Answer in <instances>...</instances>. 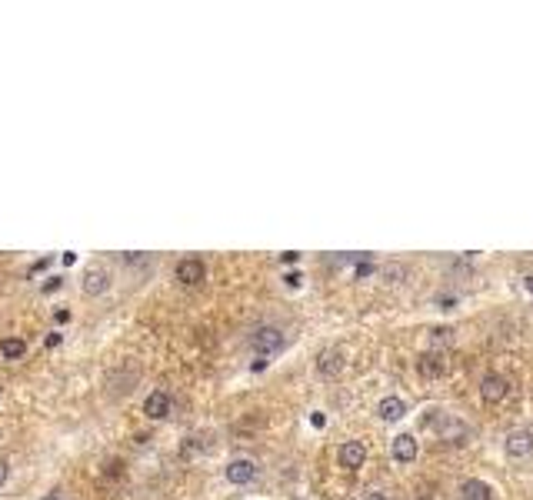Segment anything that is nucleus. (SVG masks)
<instances>
[{"instance_id": "423d86ee", "label": "nucleus", "mask_w": 533, "mask_h": 500, "mask_svg": "<svg viewBox=\"0 0 533 500\" xmlns=\"http://www.w3.org/2000/svg\"><path fill=\"white\" fill-rule=\"evenodd\" d=\"M224 477H227L230 484H250L257 477V464L250 460V457H237V460H230L227 467H224Z\"/></svg>"}, {"instance_id": "f8f14e48", "label": "nucleus", "mask_w": 533, "mask_h": 500, "mask_svg": "<svg viewBox=\"0 0 533 500\" xmlns=\"http://www.w3.org/2000/svg\"><path fill=\"white\" fill-rule=\"evenodd\" d=\"M437 427V434H440V440H447V444H463L467 440V427L454 421V417H443V424H433Z\"/></svg>"}, {"instance_id": "0eeeda50", "label": "nucleus", "mask_w": 533, "mask_h": 500, "mask_svg": "<svg viewBox=\"0 0 533 500\" xmlns=\"http://www.w3.org/2000/svg\"><path fill=\"white\" fill-rule=\"evenodd\" d=\"M83 294L87 297H103L107 290H110V274L103 271V267H90L87 274H83Z\"/></svg>"}, {"instance_id": "aec40b11", "label": "nucleus", "mask_w": 533, "mask_h": 500, "mask_svg": "<svg viewBox=\"0 0 533 500\" xmlns=\"http://www.w3.org/2000/svg\"><path fill=\"white\" fill-rule=\"evenodd\" d=\"M7 477H10V464H7V460H0V487L7 484Z\"/></svg>"}, {"instance_id": "4468645a", "label": "nucleus", "mask_w": 533, "mask_h": 500, "mask_svg": "<svg viewBox=\"0 0 533 500\" xmlns=\"http://www.w3.org/2000/svg\"><path fill=\"white\" fill-rule=\"evenodd\" d=\"M460 497L463 500H493V490H490V484H483V480H467V484L460 487Z\"/></svg>"}, {"instance_id": "2eb2a0df", "label": "nucleus", "mask_w": 533, "mask_h": 500, "mask_svg": "<svg viewBox=\"0 0 533 500\" xmlns=\"http://www.w3.org/2000/svg\"><path fill=\"white\" fill-rule=\"evenodd\" d=\"M0 353H3L7 360H21V357L27 353V344L21 340V337H7V340L0 344Z\"/></svg>"}, {"instance_id": "f257e3e1", "label": "nucleus", "mask_w": 533, "mask_h": 500, "mask_svg": "<svg viewBox=\"0 0 533 500\" xmlns=\"http://www.w3.org/2000/svg\"><path fill=\"white\" fill-rule=\"evenodd\" d=\"M287 340H283V334H280L277 327H257L254 337H250V347L260 353V357H267V353H277Z\"/></svg>"}, {"instance_id": "bb28decb", "label": "nucleus", "mask_w": 533, "mask_h": 500, "mask_svg": "<svg viewBox=\"0 0 533 500\" xmlns=\"http://www.w3.org/2000/svg\"><path fill=\"white\" fill-rule=\"evenodd\" d=\"M523 284H527V290L533 294V277H523Z\"/></svg>"}, {"instance_id": "1a4fd4ad", "label": "nucleus", "mask_w": 533, "mask_h": 500, "mask_svg": "<svg viewBox=\"0 0 533 500\" xmlns=\"http://www.w3.org/2000/svg\"><path fill=\"white\" fill-rule=\"evenodd\" d=\"M417 371H420V377H440L447 371V360H443L440 350H427V353L417 357Z\"/></svg>"}, {"instance_id": "9d476101", "label": "nucleus", "mask_w": 533, "mask_h": 500, "mask_svg": "<svg viewBox=\"0 0 533 500\" xmlns=\"http://www.w3.org/2000/svg\"><path fill=\"white\" fill-rule=\"evenodd\" d=\"M144 414H147L151 421H164V417L170 414V397H167L164 390L147 394V400H144Z\"/></svg>"}, {"instance_id": "dca6fc26", "label": "nucleus", "mask_w": 533, "mask_h": 500, "mask_svg": "<svg viewBox=\"0 0 533 500\" xmlns=\"http://www.w3.org/2000/svg\"><path fill=\"white\" fill-rule=\"evenodd\" d=\"M430 334H433V344H450V334H454V330H447V327H433Z\"/></svg>"}, {"instance_id": "5701e85b", "label": "nucleus", "mask_w": 533, "mask_h": 500, "mask_svg": "<svg viewBox=\"0 0 533 500\" xmlns=\"http://www.w3.org/2000/svg\"><path fill=\"white\" fill-rule=\"evenodd\" d=\"M297 260H300L297 250H287V253H283V264H297Z\"/></svg>"}, {"instance_id": "9b49d317", "label": "nucleus", "mask_w": 533, "mask_h": 500, "mask_svg": "<svg viewBox=\"0 0 533 500\" xmlns=\"http://www.w3.org/2000/svg\"><path fill=\"white\" fill-rule=\"evenodd\" d=\"M530 450H533V434L530 430H513V434L507 437V453L510 457L520 460V457H527Z\"/></svg>"}, {"instance_id": "39448f33", "label": "nucleus", "mask_w": 533, "mask_h": 500, "mask_svg": "<svg viewBox=\"0 0 533 500\" xmlns=\"http://www.w3.org/2000/svg\"><path fill=\"white\" fill-rule=\"evenodd\" d=\"M507 390H510V384H507V377H504V374H486L480 380L483 403H500V400L507 397Z\"/></svg>"}, {"instance_id": "412c9836", "label": "nucleus", "mask_w": 533, "mask_h": 500, "mask_svg": "<svg viewBox=\"0 0 533 500\" xmlns=\"http://www.w3.org/2000/svg\"><path fill=\"white\" fill-rule=\"evenodd\" d=\"M53 321H57V324H67V321H70V310H53Z\"/></svg>"}, {"instance_id": "b1692460", "label": "nucleus", "mask_w": 533, "mask_h": 500, "mask_svg": "<svg viewBox=\"0 0 533 500\" xmlns=\"http://www.w3.org/2000/svg\"><path fill=\"white\" fill-rule=\"evenodd\" d=\"M64 264H67V267H74V264H77V253H74V250H67V253H64Z\"/></svg>"}, {"instance_id": "f03ea898", "label": "nucleus", "mask_w": 533, "mask_h": 500, "mask_svg": "<svg viewBox=\"0 0 533 500\" xmlns=\"http://www.w3.org/2000/svg\"><path fill=\"white\" fill-rule=\"evenodd\" d=\"M343 364H347V353L340 347H327V350H320L317 353V374L320 377H340L343 374Z\"/></svg>"}, {"instance_id": "6ab92c4d", "label": "nucleus", "mask_w": 533, "mask_h": 500, "mask_svg": "<svg viewBox=\"0 0 533 500\" xmlns=\"http://www.w3.org/2000/svg\"><path fill=\"white\" fill-rule=\"evenodd\" d=\"M60 340H64V334H47L44 344H47V350H53V347H60Z\"/></svg>"}, {"instance_id": "c85d7f7f", "label": "nucleus", "mask_w": 533, "mask_h": 500, "mask_svg": "<svg viewBox=\"0 0 533 500\" xmlns=\"http://www.w3.org/2000/svg\"><path fill=\"white\" fill-rule=\"evenodd\" d=\"M420 500H430V497H420Z\"/></svg>"}, {"instance_id": "393cba45", "label": "nucleus", "mask_w": 533, "mask_h": 500, "mask_svg": "<svg viewBox=\"0 0 533 500\" xmlns=\"http://www.w3.org/2000/svg\"><path fill=\"white\" fill-rule=\"evenodd\" d=\"M310 424H313V427H324L327 421H324V414H313V417H310Z\"/></svg>"}, {"instance_id": "20e7f679", "label": "nucleus", "mask_w": 533, "mask_h": 500, "mask_svg": "<svg viewBox=\"0 0 533 500\" xmlns=\"http://www.w3.org/2000/svg\"><path fill=\"white\" fill-rule=\"evenodd\" d=\"M337 460H340V467H343V471H360V467H363V460H367V447H363V440H347V444H340V450H337Z\"/></svg>"}, {"instance_id": "a878e982", "label": "nucleus", "mask_w": 533, "mask_h": 500, "mask_svg": "<svg viewBox=\"0 0 533 500\" xmlns=\"http://www.w3.org/2000/svg\"><path fill=\"white\" fill-rule=\"evenodd\" d=\"M363 500H387V497H383V494H377V490H374V494H363Z\"/></svg>"}, {"instance_id": "4be33fe9", "label": "nucleus", "mask_w": 533, "mask_h": 500, "mask_svg": "<svg viewBox=\"0 0 533 500\" xmlns=\"http://www.w3.org/2000/svg\"><path fill=\"white\" fill-rule=\"evenodd\" d=\"M60 284H64V280H60V277H51V280H47V284H44V290H47V294H53V290H57V287H60Z\"/></svg>"}, {"instance_id": "a211bd4d", "label": "nucleus", "mask_w": 533, "mask_h": 500, "mask_svg": "<svg viewBox=\"0 0 533 500\" xmlns=\"http://www.w3.org/2000/svg\"><path fill=\"white\" fill-rule=\"evenodd\" d=\"M283 280H287V287H300V284H304V277L297 274V271H290V274L283 277Z\"/></svg>"}, {"instance_id": "cd10ccee", "label": "nucleus", "mask_w": 533, "mask_h": 500, "mask_svg": "<svg viewBox=\"0 0 533 500\" xmlns=\"http://www.w3.org/2000/svg\"><path fill=\"white\" fill-rule=\"evenodd\" d=\"M44 500H60V494H57V490H53V494H47V497Z\"/></svg>"}, {"instance_id": "6e6552de", "label": "nucleus", "mask_w": 533, "mask_h": 500, "mask_svg": "<svg viewBox=\"0 0 533 500\" xmlns=\"http://www.w3.org/2000/svg\"><path fill=\"white\" fill-rule=\"evenodd\" d=\"M417 437L413 434H397L393 437V444H390V453H393V460L397 464H413L417 460Z\"/></svg>"}, {"instance_id": "f3484780", "label": "nucleus", "mask_w": 533, "mask_h": 500, "mask_svg": "<svg viewBox=\"0 0 533 500\" xmlns=\"http://www.w3.org/2000/svg\"><path fill=\"white\" fill-rule=\"evenodd\" d=\"M374 274V264H370V260H360V264H356V277H370Z\"/></svg>"}, {"instance_id": "ddd939ff", "label": "nucleus", "mask_w": 533, "mask_h": 500, "mask_svg": "<svg viewBox=\"0 0 533 500\" xmlns=\"http://www.w3.org/2000/svg\"><path fill=\"white\" fill-rule=\"evenodd\" d=\"M404 414H406V403L400 397H383L380 403H377V417H380V421H387V424L400 421Z\"/></svg>"}, {"instance_id": "7ed1b4c3", "label": "nucleus", "mask_w": 533, "mask_h": 500, "mask_svg": "<svg viewBox=\"0 0 533 500\" xmlns=\"http://www.w3.org/2000/svg\"><path fill=\"white\" fill-rule=\"evenodd\" d=\"M177 280L180 284H187V287H197L207 280V264H203L200 257H183L177 264Z\"/></svg>"}]
</instances>
